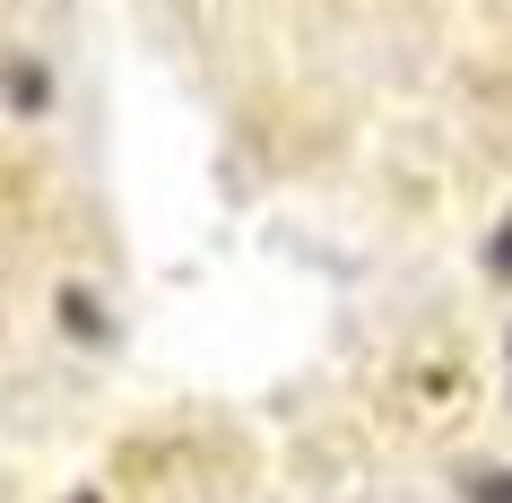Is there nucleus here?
Wrapping results in <instances>:
<instances>
[{
    "label": "nucleus",
    "instance_id": "3",
    "mask_svg": "<svg viewBox=\"0 0 512 503\" xmlns=\"http://www.w3.org/2000/svg\"><path fill=\"white\" fill-rule=\"evenodd\" d=\"M469 503H512V469H469Z\"/></svg>",
    "mask_w": 512,
    "mask_h": 503
},
{
    "label": "nucleus",
    "instance_id": "4",
    "mask_svg": "<svg viewBox=\"0 0 512 503\" xmlns=\"http://www.w3.org/2000/svg\"><path fill=\"white\" fill-rule=\"evenodd\" d=\"M486 269H495V278H504V287H512V217H504V226H495V243H486Z\"/></svg>",
    "mask_w": 512,
    "mask_h": 503
},
{
    "label": "nucleus",
    "instance_id": "2",
    "mask_svg": "<svg viewBox=\"0 0 512 503\" xmlns=\"http://www.w3.org/2000/svg\"><path fill=\"white\" fill-rule=\"evenodd\" d=\"M61 321L79 339H105V313H96V287H61Z\"/></svg>",
    "mask_w": 512,
    "mask_h": 503
},
{
    "label": "nucleus",
    "instance_id": "1",
    "mask_svg": "<svg viewBox=\"0 0 512 503\" xmlns=\"http://www.w3.org/2000/svg\"><path fill=\"white\" fill-rule=\"evenodd\" d=\"M9 105H18V113H44V105H53V70L18 53V61H9Z\"/></svg>",
    "mask_w": 512,
    "mask_h": 503
},
{
    "label": "nucleus",
    "instance_id": "5",
    "mask_svg": "<svg viewBox=\"0 0 512 503\" xmlns=\"http://www.w3.org/2000/svg\"><path fill=\"white\" fill-rule=\"evenodd\" d=\"M70 503H105V495H70Z\"/></svg>",
    "mask_w": 512,
    "mask_h": 503
}]
</instances>
